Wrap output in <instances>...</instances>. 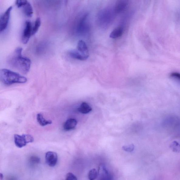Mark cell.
Listing matches in <instances>:
<instances>
[{
  "mask_svg": "<svg viewBox=\"0 0 180 180\" xmlns=\"http://www.w3.org/2000/svg\"><path fill=\"white\" fill-rule=\"evenodd\" d=\"M0 79L4 84L8 86L14 83H25L27 81L26 77L6 69L0 70Z\"/></svg>",
  "mask_w": 180,
  "mask_h": 180,
  "instance_id": "cell-2",
  "label": "cell"
},
{
  "mask_svg": "<svg viewBox=\"0 0 180 180\" xmlns=\"http://www.w3.org/2000/svg\"><path fill=\"white\" fill-rule=\"evenodd\" d=\"M65 180H77V179L73 173L69 172L66 175Z\"/></svg>",
  "mask_w": 180,
  "mask_h": 180,
  "instance_id": "cell-23",
  "label": "cell"
},
{
  "mask_svg": "<svg viewBox=\"0 0 180 180\" xmlns=\"http://www.w3.org/2000/svg\"><path fill=\"white\" fill-rule=\"evenodd\" d=\"M87 15H86L82 18L77 25V31L78 32L83 33L85 32L87 26L86 21L87 18Z\"/></svg>",
  "mask_w": 180,
  "mask_h": 180,
  "instance_id": "cell-12",
  "label": "cell"
},
{
  "mask_svg": "<svg viewBox=\"0 0 180 180\" xmlns=\"http://www.w3.org/2000/svg\"><path fill=\"white\" fill-rule=\"evenodd\" d=\"M170 76L177 80H180V73L177 72H173L170 75Z\"/></svg>",
  "mask_w": 180,
  "mask_h": 180,
  "instance_id": "cell-24",
  "label": "cell"
},
{
  "mask_svg": "<svg viewBox=\"0 0 180 180\" xmlns=\"http://www.w3.org/2000/svg\"><path fill=\"white\" fill-rule=\"evenodd\" d=\"M128 2L127 1H117L115 5L114 11L116 14H119L124 12L127 7Z\"/></svg>",
  "mask_w": 180,
  "mask_h": 180,
  "instance_id": "cell-9",
  "label": "cell"
},
{
  "mask_svg": "<svg viewBox=\"0 0 180 180\" xmlns=\"http://www.w3.org/2000/svg\"><path fill=\"white\" fill-rule=\"evenodd\" d=\"M22 8H23V11L24 14L28 17H32L33 14V8L29 2L27 3Z\"/></svg>",
  "mask_w": 180,
  "mask_h": 180,
  "instance_id": "cell-13",
  "label": "cell"
},
{
  "mask_svg": "<svg viewBox=\"0 0 180 180\" xmlns=\"http://www.w3.org/2000/svg\"><path fill=\"white\" fill-rule=\"evenodd\" d=\"M171 146V148L175 152H179L180 151V145L176 141L173 142Z\"/></svg>",
  "mask_w": 180,
  "mask_h": 180,
  "instance_id": "cell-19",
  "label": "cell"
},
{
  "mask_svg": "<svg viewBox=\"0 0 180 180\" xmlns=\"http://www.w3.org/2000/svg\"><path fill=\"white\" fill-rule=\"evenodd\" d=\"M12 9V6H10L1 15L0 19V32L1 33L4 32L8 27L11 13Z\"/></svg>",
  "mask_w": 180,
  "mask_h": 180,
  "instance_id": "cell-5",
  "label": "cell"
},
{
  "mask_svg": "<svg viewBox=\"0 0 180 180\" xmlns=\"http://www.w3.org/2000/svg\"><path fill=\"white\" fill-rule=\"evenodd\" d=\"M123 33V29L121 27L116 28L111 32L110 37L111 38L115 39L122 36Z\"/></svg>",
  "mask_w": 180,
  "mask_h": 180,
  "instance_id": "cell-16",
  "label": "cell"
},
{
  "mask_svg": "<svg viewBox=\"0 0 180 180\" xmlns=\"http://www.w3.org/2000/svg\"><path fill=\"white\" fill-rule=\"evenodd\" d=\"M45 158L46 163L50 167L55 166L57 163L58 155L55 152L48 151L46 152Z\"/></svg>",
  "mask_w": 180,
  "mask_h": 180,
  "instance_id": "cell-6",
  "label": "cell"
},
{
  "mask_svg": "<svg viewBox=\"0 0 180 180\" xmlns=\"http://www.w3.org/2000/svg\"><path fill=\"white\" fill-rule=\"evenodd\" d=\"M37 122L40 125L42 126H44L47 125H51L52 124V121L49 120H46L41 113H39L37 115Z\"/></svg>",
  "mask_w": 180,
  "mask_h": 180,
  "instance_id": "cell-14",
  "label": "cell"
},
{
  "mask_svg": "<svg viewBox=\"0 0 180 180\" xmlns=\"http://www.w3.org/2000/svg\"><path fill=\"white\" fill-rule=\"evenodd\" d=\"M14 139L15 146L19 148L24 147L28 143H32L34 141V139L32 135L28 134L22 135L15 134Z\"/></svg>",
  "mask_w": 180,
  "mask_h": 180,
  "instance_id": "cell-3",
  "label": "cell"
},
{
  "mask_svg": "<svg viewBox=\"0 0 180 180\" xmlns=\"http://www.w3.org/2000/svg\"><path fill=\"white\" fill-rule=\"evenodd\" d=\"M29 161L32 164H37L40 163V159L37 156H32L30 157Z\"/></svg>",
  "mask_w": 180,
  "mask_h": 180,
  "instance_id": "cell-20",
  "label": "cell"
},
{
  "mask_svg": "<svg viewBox=\"0 0 180 180\" xmlns=\"http://www.w3.org/2000/svg\"><path fill=\"white\" fill-rule=\"evenodd\" d=\"M79 52L84 56L88 58L89 51L85 42L83 40H80L77 43V49Z\"/></svg>",
  "mask_w": 180,
  "mask_h": 180,
  "instance_id": "cell-8",
  "label": "cell"
},
{
  "mask_svg": "<svg viewBox=\"0 0 180 180\" xmlns=\"http://www.w3.org/2000/svg\"><path fill=\"white\" fill-rule=\"evenodd\" d=\"M123 150L126 152H132L134 149V146L133 144L128 145L124 146L122 147Z\"/></svg>",
  "mask_w": 180,
  "mask_h": 180,
  "instance_id": "cell-21",
  "label": "cell"
},
{
  "mask_svg": "<svg viewBox=\"0 0 180 180\" xmlns=\"http://www.w3.org/2000/svg\"><path fill=\"white\" fill-rule=\"evenodd\" d=\"M98 173L95 169L91 170L88 173V177L90 180H95L98 177Z\"/></svg>",
  "mask_w": 180,
  "mask_h": 180,
  "instance_id": "cell-18",
  "label": "cell"
},
{
  "mask_svg": "<svg viewBox=\"0 0 180 180\" xmlns=\"http://www.w3.org/2000/svg\"><path fill=\"white\" fill-rule=\"evenodd\" d=\"M28 1L25 0H17L15 2V4H16L17 7L19 8H22L23 6L25 5L27 3Z\"/></svg>",
  "mask_w": 180,
  "mask_h": 180,
  "instance_id": "cell-22",
  "label": "cell"
},
{
  "mask_svg": "<svg viewBox=\"0 0 180 180\" xmlns=\"http://www.w3.org/2000/svg\"><path fill=\"white\" fill-rule=\"evenodd\" d=\"M0 176H1V179H3V175L1 173V175H0Z\"/></svg>",
  "mask_w": 180,
  "mask_h": 180,
  "instance_id": "cell-25",
  "label": "cell"
},
{
  "mask_svg": "<svg viewBox=\"0 0 180 180\" xmlns=\"http://www.w3.org/2000/svg\"><path fill=\"white\" fill-rule=\"evenodd\" d=\"M68 54L72 58L80 61H85L88 58L80 53L77 50H72L68 52Z\"/></svg>",
  "mask_w": 180,
  "mask_h": 180,
  "instance_id": "cell-11",
  "label": "cell"
},
{
  "mask_svg": "<svg viewBox=\"0 0 180 180\" xmlns=\"http://www.w3.org/2000/svg\"><path fill=\"white\" fill-rule=\"evenodd\" d=\"M77 123L76 119L70 118L66 120L63 125L64 130L68 131L74 129L76 127Z\"/></svg>",
  "mask_w": 180,
  "mask_h": 180,
  "instance_id": "cell-10",
  "label": "cell"
},
{
  "mask_svg": "<svg viewBox=\"0 0 180 180\" xmlns=\"http://www.w3.org/2000/svg\"><path fill=\"white\" fill-rule=\"evenodd\" d=\"M32 26L30 21H26L22 36V41L24 44H27L32 36Z\"/></svg>",
  "mask_w": 180,
  "mask_h": 180,
  "instance_id": "cell-4",
  "label": "cell"
},
{
  "mask_svg": "<svg viewBox=\"0 0 180 180\" xmlns=\"http://www.w3.org/2000/svg\"><path fill=\"white\" fill-rule=\"evenodd\" d=\"M21 47H17L9 56L8 59V65L24 74H26L29 71L31 66L30 59L22 55Z\"/></svg>",
  "mask_w": 180,
  "mask_h": 180,
  "instance_id": "cell-1",
  "label": "cell"
},
{
  "mask_svg": "<svg viewBox=\"0 0 180 180\" xmlns=\"http://www.w3.org/2000/svg\"><path fill=\"white\" fill-rule=\"evenodd\" d=\"M78 110L82 114H86L92 110V108L87 103L85 102H83L81 104L80 107L78 108Z\"/></svg>",
  "mask_w": 180,
  "mask_h": 180,
  "instance_id": "cell-15",
  "label": "cell"
},
{
  "mask_svg": "<svg viewBox=\"0 0 180 180\" xmlns=\"http://www.w3.org/2000/svg\"><path fill=\"white\" fill-rule=\"evenodd\" d=\"M98 175L99 180H112V175L108 172L105 166L101 165L100 166Z\"/></svg>",
  "mask_w": 180,
  "mask_h": 180,
  "instance_id": "cell-7",
  "label": "cell"
},
{
  "mask_svg": "<svg viewBox=\"0 0 180 180\" xmlns=\"http://www.w3.org/2000/svg\"><path fill=\"white\" fill-rule=\"evenodd\" d=\"M41 25V20L40 18H37L36 19L34 26H32V36L37 32Z\"/></svg>",
  "mask_w": 180,
  "mask_h": 180,
  "instance_id": "cell-17",
  "label": "cell"
}]
</instances>
